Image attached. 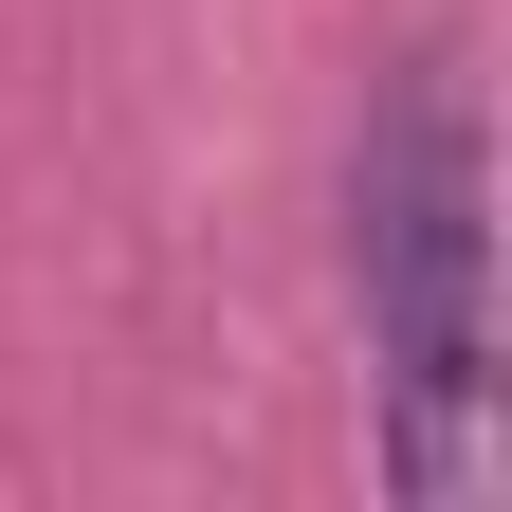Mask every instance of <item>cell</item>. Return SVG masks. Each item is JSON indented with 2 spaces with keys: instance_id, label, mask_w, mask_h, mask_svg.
I'll list each match as a JSON object with an SVG mask.
<instances>
[{
  "instance_id": "obj_1",
  "label": "cell",
  "mask_w": 512,
  "mask_h": 512,
  "mask_svg": "<svg viewBox=\"0 0 512 512\" xmlns=\"http://www.w3.org/2000/svg\"><path fill=\"white\" fill-rule=\"evenodd\" d=\"M348 293H366L384 403H403V476L458 494L494 421V128L458 55H421L348 147Z\"/></svg>"
}]
</instances>
